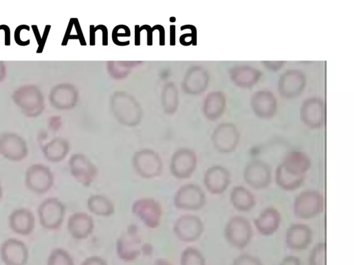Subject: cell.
I'll return each instance as SVG.
<instances>
[{"label": "cell", "mask_w": 354, "mask_h": 265, "mask_svg": "<svg viewBox=\"0 0 354 265\" xmlns=\"http://www.w3.org/2000/svg\"><path fill=\"white\" fill-rule=\"evenodd\" d=\"M118 257L123 262L135 261L142 254L148 256L152 253L153 246L143 243L138 226L130 224L118 238L115 244Z\"/></svg>", "instance_id": "1"}, {"label": "cell", "mask_w": 354, "mask_h": 265, "mask_svg": "<svg viewBox=\"0 0 354 265\" xmlns=\"http://www.w3.org/2000/svg\"><path fill=\"white\" fill-rule=\"evenodd\" d=\"M111 108L114 117L122 124L133 127L140 124L142 108L137 100L124 91L115 92L111 99Z\"/></svg>", "instance_id": "2"}, {"label": "cell", "mask_w": 354, "mask_h": 265, "mask_svg": "<svg viewBox=\"0 0 354 265\" xmlns=\"http://www.w3.org/2000/svg\"><path fill=\"white\" fill-rule=\"evenodd\" d=\"M15 104L28 117L39 116L44 109V98L39 88L33 84L24 85L12 94Z\"/></svg>", "instance_id": "3"}, {"label": "cell", "mask_w": 354, "mask_h": 265, "mask_svg": "<svg viewBox=\"0 0 354 265\" xmlns=\"http://www.w3.org/2000/svg\"><path fill=\"white\" fill-rule=\"evenodd\" d=\"M135 173L141 178L150 179L159 177L162 172V160L156 151L144 148L136 151L132 157Z\"/></svg>", "instance_id": "4"}, {"label": "cell", "mask_w": 354, "mask_h": 265, "mask_svg": "<svg viewBox=\"0 0 354 265\" xmlns=\"http://www.w3.org/2000/svg\"><path fill=\"white\" fill-rule=\"evenodd\" d=\"M66 206L57 197H50L43 200L38 206L39 222L43 228L57 230L64 222Z\"/></svg>", "instance_id": "5"}, {"label": "cell", "mask_w": 354, "mask_h": 265, "mask_svg": "<svg viewBox=\"0 0 354 265\" xmlns=\"http://www.w3.org/2000/svg\"><path fill=\"white\" fill-rule=\"evenodd\" d=\"M24 183L30 192L44 195L53 187L54 175L48 166L43 164H33L26 171Z\"/></svg>", "instance_id": "6"}, {"label": "cell", "mask_w": 354, "mask_h": 265, "mask_svg": "<svg viewBox=\"0 0 354 265\" xmlns=\"http://www.w3.org/2000/svg\"><path fill=\"white\" fill-rule=\"evenodd\" d=\"M174 206L180 210H198L206 203V197L202 188L195 184L181 186L175 193Z\"/></svg>", "instance_id": "7"}, {"label": "cell", "mask_w": 354, "mask_h": 265, "mask_svg": "<svg viewBox=\"0 0 354 265\" xmlns=\"http://www.w3.org/2000/svg\"><path fill=\"white\" fill-rule=\"evenodd\" d=\"M131 212L149 228H158L162 214L160 204L152 197H142L132 204Z\"/></svg>", "instance_id": "8"}, {"label": "cell", "mask_w": 354, "mask_h": 265, "mask_svg": "<svg viewBox=\"0 0 354 265\" xmlns=\"http://www.w3.org/2000/svg\"><path fill=\"white\" fill-rule=\"evenodd\" d=\"M324 207L323 195L315 190L301 192L295 198L293 210L301 219L313 218L321 213Z\"/></svg>", "instance_id": "9"}, {"label": "cell", "mask_w": 354, "mask_h": 265, "mask_svg": "<svg viewBox=\"0 0 354 265\" xmlns=\"http://www.w3.org/2000/svg\"><path fill=\"white\" fill-rule=\"evenodd\" d=\"M197 166V156L190 148L176 150L171 158L169 170L173 177L178 179H189Z\"/></svg>", "instance_id": "10"}, {"label": "cell", "mask_w": 354, "mask_h": 265, "mask_svg": "<svg viewBox=\"0 0 354 265\" xmlns=\"http://www.w3.org/2000/svg\"><path fill=\"white\" fill-rule=\"evenodd\" d=\"M252 229L249 221L241 216L232 217L225 228V237L230 244L243 248L250 242Z\"/></svg>", "instance_id": "11"}, {"label": "cell", "mask_w": 354, "mask_h": 265, "mask_svg": "<svg viewBox=\"0 0 354 265\" xmlns=\"http://www.w3.org/2000/svg\"><path fill=\"white\" fill-rule=\"evenodd\" d=\"M68 164L72 177L84 186H89L98 175L97 168L84 154H73Z\"/></svg>", "instance_id": "12"}, {"label": "cell", "mask_w": 354, "mask_h": 265, "mask_svg": "<svg viewBox=\"0 0 354 265\" xmlns=\"http://www.w3.org/2000/svg\"><path fill=\"white\" fill-rule=\"evenodd\" d=\"M172 230L180 241L193 242L198 240L203 233L204 224L196 215H183L176 219Z\"/></svg>", "instance_id": "13"}, {"label": "cell", "mask_w": 354, "mask_h": 265, "mask_svg": "<svg viewBox=\"0 0 354 265\" xmlns=\"http://www.w3.org/2000/svg\"><path fill=\"white\" fill-rule=\"evenodd\" d=\"M28 155L26 140L12 132L0 133V155L10 161H21Z\"/></svg>", "instance_id": "14"}, {"label": "cell", "mask_w": 354, "mask_h": 265, "mask_svg": "<svg viewBox=\"0 0 354 265\" xmlns=\"http://www.w3.org/2000/svg\"><path fill=\"white\" fill-rule=\"evenodd\" d=\"M239 132L230 122L219 124L213 131L212 141L214 148L223 153L234 151L239 141Z\"/></svg>", "instance_id": "15"}, {"label": "cell", "mask_w": 354, "mask_h": 265, "mask_svg": "<svg viewBox=\"0 0 354 265\" xmlns=\"http://www.w3.org/2000/svg\"><path fill=\"white\" fill-rule=\"evenodd\" d=\"M0 258L5 265H26L29 251L26 244L15 238H8L0 246Z\"/></svg>", "instance_id": "16"}, {"label": "cell", "mask_w": 354, "mask_h": 265, "mask_svg": "<svg viewBox=\"0 0 354 265\" xmlns=\"http://www.w3.org/2000/svg\"><path fill=\"white\" fill-rule=\"evenodd\" d=\"M300 118L308 128H322L325 123L324 101L317 97L306 99L300 107Z\"/></svg>", "instance_id": "17"}, {"label": "cell", "mask_w": 354, "mask_h": 265, "mask_svg": "<svg viewBox=\"0 0 354 265\" xmlns=\"http://www.w3.org/2000/svg\"><path fill=\"white\" fill-rule=\"evenodd\" d=\"M306 84V76L302 71L290 69L280 76L278 81V90L283 97L293 98L302 92Z\"/></svg>", "instance_id": "18"}, {"label": "cell", "mask_w": 354, "mask_h": 265, "mask_svg": "<svg viewBox=\"0 0 354 265\" xmlns=\"http://www.w3.org/2000/svg\"><path fill=\"white\" fill-rule=\"evenodd\" d=\"M243 177L252 188L257 190L266 188L271 181L270 167L263 161L253 160L245 168Z\"/></svg>", "instance_id": "19"}, {"label": "cell", "mask_w": 354, "mask_h": 265, "mask_svg": "<svg viewBox=\"0 0 354 265\" xmlns=\"http://www.w3.org/2000/svg\"><path fill=\"white\" fill-rule=\"evenodd\" d=\"M48 100L55 108L69 110L75 106L78 100V92L71 84H58L51 88Z\"/></svg>", "instance_id": "20"}, {"label": "cell", "mask_w": 354, "mask_h": 265, "mask_svg": "<svg viewBox=\"0 0 354 265\" xmlns=\"http://www.w3.org/2000/svg\"><path fill=\"white\" fill-rule=\"evenodd\" d=\"M67 230L75 239H87L93 232L95 224L93 217L85 212H76L67 220Z\"/></svg>", "instance_id": "21"}, {"label": "cell", "mask_w": 354, "mask_h": 265, "mask_svg": "<svg viewBox=\"0 0 354 265\" xmlns=\"http://www.w3.org/2000/svg\"><path fill=\"white\" fill-rule=\"evenodd\" d=\"M8 226L15 234L28 236L35 227V217L33 213L27 208H16L8 218Z\"/></svg>", "instance_id": "22"}, {"label": "cell", "mask_w": 354, "mask_h": 265, "mask_svg": "<svg viewBox=\"0 0 354 265\" xmlns=\"http://www.w3.org/2000/svg\"><path fill=\"white\" fill-rule=\"evenodd\" d=\"M230 173L225 167L212 166L205 171L203 182L207 190L212 194L223 193L230 184Z\"/></svg>", "instance_id": "23"}, {"label": "cell", "mask_w": 354, "mask_h": 265, "mask_svg": "<svg viewBox=\"0 0 354 265\" xmlns=\"http://www.w3.org/2000/svg\"><path fill=\"white\" fill-rule=\"evenodd\" d=\"M209 79L208 72L203 67L193 66L185 75L182 88L187 94L199 95L206 90Z\"/></svg>", "instance_id": "24"}, {"label": "cell", "mask_w": 354, "mask_h": 265, "mask_svg": "<svg viewBox=\"0 0 354 265\" xmlns=\"http://www.w3.org/2000/svg\"><path fill=\"white\" fill-rule=\"evenodd\" d=\"M250 104L254 113L262 119L272 117L277 110V101L269 90L255 92L252 96Z\"/></svg>", "instance_id": "25"}, {"label": "cell", "mask_w": 354, "mask_h": 265, "mask_svg": "<svg viewBox=\"0 0 354 265\" xmlns=\"http://www.w3.org/2000/svg\"><path fill=\"white\" fill-rule=\"evenodd\" d=\"M312 238V230L307 225L295 224L287 230L286 242L290 249L299 251L306 248Z\"/></svg>", "instance_id": "26"}, {"label": "cell", "mask_w": 354, "mask_h": 265, "mask_svg": "<svg viewBox=\"0 0 354 265\" xmlns=\"http://www.w3.org/2000/svg\"><path fill=\"white\" fill-rule=\"evenodd\" d=\"M232 81L241 88L253 86L261 77V71L251 66L239 65L232 67L230 70Z\"/></svg>", "instance_id": "27"}, {"label": "cell", "mask_w": 354, "mask_h": 265, "mask_svg": "<svg viewBox=\"0 0 354 265\" xmlns=\"http://www.w3.org/2000/svg\"><path fill=\"white\" fill-rule=\"evenodd\" d=\"M41 150L47 161L57 163L66 158L70 151V144L66 139L56 137L45 144Z\"/></svg>", "instance_id": "28"}, {"label": "cell", "mask_w": 354, "mask_h": 265, "mask_svg": "<svg viewBox=\"0 0 354 265\" xmlns=\"http://www.w3.org/2000/svg\"><path fill=\"white\" fill-rule=\"evenodd\" d=\"M281 215L274 208L265 209L255 219L254 224L257 230L263 235L273 234L279 228Z\"/></svg>", "instance_id": "29"}, {"label": "cell", "mask_w": 354, "mask_h": 265, "mask_svg": "<svg viewBox=\"0 0 354 265\" xmlns=\"http://www.w3.org/2000/svg\"><path fill=\"white\" fill-rule=\"evenodd\" d=\"M226 106V98L221 91H212L206 96L203 106L205 116L215 120L220 117L224 112Z\"/></svg>", "instance_id": "30"}, {"label": "cell", "mask_w": 354, "mask_h": 265, "mask_svg": "<svg viewBox=\"0 0 354 265\" xmlns=\"http://www.w3.org/2000/svg\"><path fill=\"white\" fill-rule=\"evenodd\" d=\"M280 164L286 170L292 174L305 175L310 167V159L303 152L292 151L284 157Z\"/></svg>", "instance_id": "31"}, {"label": "cell", "mask_w": 354, "mask_h": 265, "mask_svg": "<svg viewBox=\"0 0 354 265\" xmlns=\"http://www.w3.org/2000/svg\"><path fill=\"white\" fill-rule=\"evenodd\" d=\"M89 212L100 217H110L115 213V205L107 197L94 194L89 196L86 201Z\"/></svg>", "instance_id": "32"}, {"label": "cell", "mask_w": 354, "mask_h": 265, "mask_svg": "<svg viewBox=\"0 0 354 265\" xmlns=\"http://www.w3.org/2000/svg\"><path fill=\"white\" fill-rule=\"evenodd\" d=\"M230 202L232 206L240 211H249L255 205L253 195L245 187L237 186L230 193Z\"/></svg>", "instance_id": "33"}, {"label": "cell", "mask_w": 354, "mask_h": 265, "mask_svg": "<svg viewBox=\"0 0 354 265\" xmlns=\"http://www.w3.org/2000/svg\"><path fill=\"white\" fill-rule=\"evenodd\" d=\"M305 175H297L286 170L281 164L276 170L275 179L283 190L291 191L297 189L303 183Z\"/></svg>", "instance_id": "34"}, {"label": "cell", "mask_w": 354, "mask_h": 265, "mask_svg": "<svg viewBox=\"0 0 354 265\" xmlns=\"http://www.w3.org/2000/svg\"><path fill=\"white\" fill-rule=\"evenodd\" d=\"M162 105L167 114L174 113L178 106V92L173 82L167 83L162 90Z\"/></svg>", "instance_id": "35"}, {"label": "cell", "mask_w": 354, "mask_h": 265, "mask_svg": "<svg viewBox=\"0 0 354 265\" xmlns=\"http://www.w3.org/2000/svg\"><path fill=\"white\" fill-rule=\"evenodd\" d=\"M180 265H206V262L198 249L194 246H188L180 254Z\"/></svg>", "instance_id": "36"}, {"label": "cell", "mask_w": 354, "mask_h": 265, "mask_svg": "<svg viewBox=\"0 0 354 265\" xmlns=\"http://www.w3.org/2000/svg\"><path fill=\"white\" fill-rule=\"evenodd\" d=\"M70 39H78L82 46L86 45L80 24L76 18H71L66 28L62 45L66 46Z\"/></svg>", "instance_id": "37"}, {"label": "cell", "mask_w": 354, "mask_h": 265, "mask_svg": "<svg viewBox=\"0 0 354 265\" xmlns=\"http://www.w3.org/2000/svg\"><path fill=\"white\" fill-rule=\"evenodd\" d=\"M47 265H75L71 255L64 248H55L51 251L48 259Z\"/></svg>", "instance_id": "38"}, {"label": "cell", "mask_w": 354, "mask_h": 265, "mask_svg": "<svg viewBox=\"0 0 354 265\" xmlns=\"http://www.w3.org/2000/svg\"><path fill=\"white\" fill-rule=\"evenodd\" d=\"M131 31L128 26L120 24L116 26L112 31V40L117 46H128L130 41H125L123 39L130 37Z\"/></svg>", "instance_id": "39"}, {"label": "cell", "mask_w": 354, "mask_h": 265, "mask_svg": "<svg viewBox=\"0 0 354 265\" xmlns=\"http://www.w3.org/2000/svg\"><path fill=\"white\" fill-rule=\"evenodd\" d=\"M309 265H326V244L318 243L313 249Z\"/></svg>", "instance_id": "40"}, {"label": "cell", "mask_w": 354, "mask_h": 265, "mask_svg": "<svg viewBox=\"0 0 354 265\" xmlns=\"http://www.w3.org/2000/svg\"><path fill=\"white\" fill-rule=\"evenodd\" d=\"M232 265H263L256 257L250 255H241L234 260Z\"/></svg>", "instance_id": "41"}, {"label": "cell", "mask_w": 354, "mask_h": 265, "mask_svg": "<svg viewBox=\"0 0 354 265\" xmlns=\"http://www.w3.org/2000/svg\"><path fill=\"white\" fill-rule=\"evenodd\" d=\"M23 30H26L29 31L30 27L28 25L26 24H21L18 26L16 29L15 30L14 32V39L16 42V43L20 46H28L30 43V40L28 39L26 41H24L21 37V32Z\"/></svg>", "instance_id": "42"}, {"label": "cell", "mask_w": 354, "mask_h": 265, "mask_svg": "<svg viewBox=\"0 0 354 265\" xmlns=\"http://www.w3.org/2000/svg\"><path fill=\"white\" fill-rule=\"evenodd\" d=\"M179 41L183 46L195 45L196 41V30H193L191 33L183 34L180 37Z\"/></svg>", "instance_id": "43"}, {"label": "cell", "mask_w": 354, "mask_h": 265, "mask_svg": "<svg viewBox=\"0 0 354 265\" xmlns=\"http://www.w3.org/2000/svg\"><path fill=\"white\" fill-rule=\"evenodd\" d=\"M81 265H109L107 262L102 257L97 255L90 256L86 258Z\"/></svg>", "instance_id": "44"}, {"label": "cell", "mask_w": 354, "mask_h": 265, "mask_svg": "<svg viewBox=\"0 0 354 265\" xmlns=\"http://www.w3.org/2000/svg\"><path fill=\"white\" fill-rule=\"evenodd\" d=\"M50 28H51L50 25L45 26L43 35L41 37L40 42L39 43L37 49L36 50L37 53H41L43 52L45 44H46L47 39H48V37L49 35Z\"/></svg>", "instance_id": "45"}, {"label": "cell", "mask_w": 354, "mask_h": 265, "mask_svg": "<svg viewBox=\"0 0 354 265\" xmlns=\"http://www.w3.org/2000/svg\"><path fill=\"white\" fill-rule=\"evenodd\" d=\"M279 265H301V264L297 257L290 255L285 257Z\"/></svg>", "instance_id": "46"}, {"label": "cell", "mask_w": 354, "mask_h": 265, "mask_svg": "<svg viewBox=\"0 0 354 265\" xmlns=\"http://www.w3.org/2000/svg\"><path fill=\"white\" fill-rule=\"evenodd\" d=\"M263 63L270 70H277L283 65L284 61H263Z\"/></svg>", "instance_id": "47"}, {"label": "cell", "mask_w": 354, "mask_h": 265, "mask_svg": "<svg viewBox=\"0 0 354 265\" xmlns=\"http://www.w3.org/2000/svg\"><path fill=\"white\" fill-rule=\"evenodd\" d=\"M154 30H158L159 33V44L160 46H164L165 43V28L161 25H156L152 27Z\"/></svg>", "instance_id": "48"}, {"label": "cell", "mask_w": 354, "mask_h": 265, "mask_svg": "<svg viewBox=\"0 0 354 265\" xmlns=\"http://www.w3.org/2000/svg\"><path fill=\"white\" fill-rule=\"evenodd\" d=\"M142 28L147 30V42L148 46H151L153 44V29L149 25H143Z\"/></svg>", "instance_id": "49"}, {"label": "cell", "mask_w": 354, "mask_h": 265, "mask_svg": "<svg viewBox=\"0 0 354 265\" xmlns=\"http://www.w3.org/2000/svg\"><path fill=\"white\" fill-rule=\"evenodd\" d=\"M141 28L140 26H135V45L139 46L140 44V32Z\"/></svg>", "instance_id": "50"}, {"label": "cell", "mask_w": 354, "mask_h": 265, "mask_svg": "<svg viewBox=\"0 0 354 265\" xmlns=\"http://www.w3.org/2000/svg\"><path fill=\"white\" fill-rule=\"evenodd\" d=\"M170 45L175 46L176 44V26L175 25L170 26Z\"/></svg>", "instance_id": "51"}, {"label": "cell", "mask_w": 354, "mask_h": 265, "mask_svg": "<svg viewBox=\"0 0 354 265\" xmlns=\"http://www.w3.org/2000/svg\"><path fill=\"white\" fill-rule=\"evenodd\" d=\"M6 77V67L3 61H0V82Z\"/></svg>", "instance_id": "52"}, {"label": "cell", "mask_w": 354, "mask_h": 265, "mask_svg": "<svg viewBox=\"0 0 354 265\" xmlns=\"http://www.w3.org/2000/svg\"><path fill=\"white\" fill-rule=\"evenodd\" d=\"M31 28L32 29L35 39H36L37 43L39 44V43L40 42L41 36L40 35L38 27L37 25H32Z\"/></svg>", "instance_id": "53"}, {"label": "cell", "mask_w": 354, "mask_h": 265, "mask_svg": "<svg viewBox=\"0 0 354 265\" xmlns=\"http://www.w3.org/2000/svg\"><path fill=\"white\" fill-rule=\"evenodd\" d=\"M153 265H172V264L167 259L158 258L155 260Z\"/></svg>", "instance_id": "54"}, {"label": "cell", "mask_w": 354, "mask_h": 265, "mask_svg": "<svg viewBox=\"0 0 354 265\" xmlns=\"http://www.w3.org/2000/svg\"><path fill=\"white\" fill-rule=\"evenodd\" d=\"M3 188H2V186H1V181H0V201L1 200L2 197H3Z\"/></svg>", "instance_id": "55"}, {"label": "cell", "mask_w": 354, "mask_h": 265, "mask_svg": "<svg viewBox=\"0 0 354 265\" xmlns=\"http://www.w3.org/2000/svg\"><path fill=\"white\" fill-rule=\"evenodd\" d=\"M5 27H6V24L0 25V30H3V31Z\"/></svg>", "instance_id": "56"}]
</instances>
